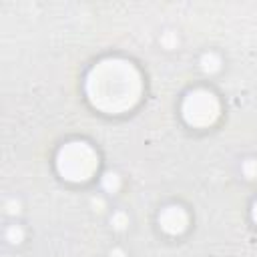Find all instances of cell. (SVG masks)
Here are the masks:
<instances>
[{
  "mask_svg": "<svg viewBox=\"0 0 257 257\" xmlns=\"http://www.w3.org/2000/svg\"><path fill=\"white\" fill-rule=\"evenodd\" d=\"M102 189L106 191V193H116L118 191V187H120V177L116 175V173H112V171H106L104 175H102Z\"/></svg>",
  "mask_w": 257,
  "mask_h": 257,
  "instance_id": "obj_6",
  "label": "cell"
},
{
  "mask_svg": "<svg viewBox=\"0 0 257 257\" xmlns=\"http://www.w3.org/2000/svg\"><path fill=\"white\" fill-rule=\"evenodd\" d=\"M221 114L219 98L213 90L207 88H193L185 94L181 102V116L193 128H207L217 122Z\"/></svg>",
  "mask_w": 257,
  "mask_h": 257,
  "instance_id": "obj_3",
  "label": "cell"
},
{
  "mask_svg": "<svg viewBox=\"0 0 257 257\" xmlns=\"http://www.w3.org/2000/svg\"><path fill=\"white\" fill-rule=\"evenodd\" d=\"M251 219H253V223L257 225V199H255L253 205H251Z\"/></svg>",
  "mask_w": 257,
  "mask_h": 257,
  "instance_id": "obj_10",
  "label": "cell"
},
{
  "mask_svg": "<svg viewBox=\"0 0 257 257\" xmlns=\"http://www.w3.org/2000/svg\"><path fill=\"white\" fill-rule=\"evenodd\" d=\"M54 167L64 181L86 183L98 169V155L84 141H68L56 151Z\"/></svg>",
  "mask_w": 257,
  "mask_h": 257,
  "instance_id": "obj_2",
  "label": "cell"
},
{
  "mask_svg": "<svg viewBox=\"0 0 257 257\" xmlns=\"http://www.w3.org/2000/svg\"><path fill=\"white\" fill-rule=\"evenodd\" d=\"M110 257H122V251H120V249H116V251H112V253H110Z\"/></svg>",
  "mask_w": 257,
  "mask_h": 257,
  "instance_id": "obj_11",
  "label": "cell"
},
{
  "mask_svg": "<svg viewBox=\"0 0 257 257\" xmlns=\"http://www.w3.org/2000/svg\"><path fill=\"white\" fill-rule=\"evenodd\" d=\"M243 173H245L247 179L257 177V161H255V159H247V161L243 163Z\"/></svg>",
  "mask_w": 257,
  "mask_h": 257,
  "instance_id": "obj_8",
  "label": "cell"
},
{
  "mask_svg": "<svg viewBox=\"0 0 257 257\" xmlns=\"http://www.w3.org/2000/svg\"><path fill=\"white\" fill-rule=\"evenodd\" d=\"M201 68H203L205 72H209V74L217 72V70L221 68V60H219V56H217L215 52H207V54H203V58H201Z\"/></svg>",
  "mask_w": 257,
  "mask_h": 257,
  "instance_id": "obj_5",
  "label": "cell"
},
{
  "mask_svg": "<svg viewBox=\"0 0 257 257\" xmlns=\"http://www.w3.org/2000/svg\"><path fill=\"white\" fill-rule=\"evenodd\" d=\"M22 237H24V233H22V229H20L18 225H10V227L6 229V241H8V243L16 245V243L22 241Z\"/></svg>",
  "mask_w": 257,
  "mask_h": 257,
  "instance_id": "obj_7",
  "label": "cell"
},
{
  "mask_svg": "<svg viewBox=\"0 0 257 257\" xmlns=\"http://www.w3.org/2000/svg\"><path fill=\"white\" fill-rule=\"evenodd\" d=\"M110 223H112L114 229H124V227L128 225V219H126L124 213H114L112 219H110Z\"/></svg>",
  "mask_w": 257,
  "mask_h": 257,
  "instance_id": "obj_9",
  "label": "cell"
},
{
  "mask_svg": "<svg viewBox=\"0 0 257 257\" xmlns=\"http://www.w3.org/2000/svg\"><path fill=\"white\" fill-rule=\"evenodd\" d=\"M88 102L106 114H120L137 106L143 96V76L139 68L118 56L98 60L84 78Z\"/></svg>",
  "mask_w": 257,
  "mask_h": 257,
  "instance_id": "obj_1",
  "label": "cell"
},
{
  "mask_svg": "<svg viewBox=\"0 0 257 257\" xmlns=\"http://www.w3.org/2000/svg\"><path fill=\"white\" fill-rule=\"evenodd\" d=\"M189 225V215L181 205H167L159 213V227L167 235H181Z\"/></svg>",
  "mask_w": 257,
  "mask_h": 257,
  "instance_id": "obj_4",
  "label": "cell"
}]
</instances>
